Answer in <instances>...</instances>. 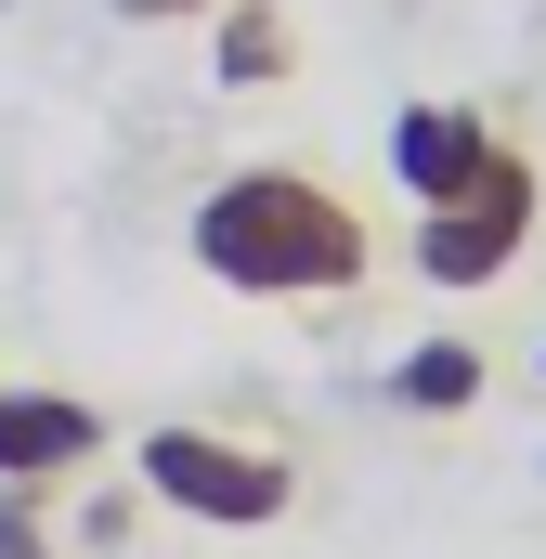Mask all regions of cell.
<instances>
[{
  "label": "cell",
  "mask_w": 546,
  "mask_h": 559,
  "mask_svg": "<svg viewBox=\"0 0 546 559\" xmlns=\"http://www.w3.org/2000/svg\"><path fill=\"white\" fill-rule=\"evenodd\" d=\"M182 248H195V274L235 286V299H352V286L378 274L365 209H352L339 182L286 169V156H261V169H222V182L195 195Z\"/></svg>",
  "instance_id": "obj_1"
},
{
  "label": "cell",
  "mask_w": 546,
  "mask_h": 559,
  "mask_svg": "<svg viewBox=\"0 0 546 559\" xmlns=\"http://www.w3.org/2000/svg\"><path fill=\"white\" fill-rule=\"evenodd\" d=\"M131 468H143V495H156V508H182V521H209V534H261V521L299 508V468H286L273 442H248V429L169 417V429H143Z\"/></svg>",
  "instance_id": "obj_2"
},
{
  "label": "cell",
  "mask_w": 546,
  "mask_h": 559,
  "mask_svg": "<svg viewBox=\"0 0 546 559\" xmlns=\"http://www.w3.org/2000/svg\"><path fill=\"white\" fill-rule=\"evenodd\" d=\"M534 209H546V182H534V156L521 143H495V169L468 182V195H442V209H416V274L429 286H495L521 248H534Z\"/></svg>",
  "instance_id": "obj_3"
},
{
  "label": "cell",
  "mask_w": 546,
  "mask_h": 559,
  "mask_svg": "<svg viewBox=\"0 0 546 559\" xmlns=\"http://www.w3.org/2000/svg\"><path fill=\"white\" fill-rule=\"evenodd\" d=\"M105 442L118 429H105V404H79V391H0V481H26V495L79 481Z\"/></svg>",
  "instance_id": "obj_4"
},
{
  "label": "cell",
  "mask_w": 546,
  "mask_h": 559,
  "mask_svg": "<svg viewBox=\"0 0 546 559\" xmlns=\"http://www.w3.org/2000/svg\"><path fill=\"white\" fill-rule=\"evenodd\" d=\"M391 169H404L416 209H442V195H468V182L495 169V118H482V105H404V118H391Z\"/></svg>",
  "instance_id": "obj_5"
},
{
  "label": "cell",
  "mask_w": 546,
  "mask_h": 559,
  "mask_svg": "<svg viewBox=\"0 0 546 559\" xmlns=\"http://www.w3.org/2000/svg\"><path fill=\"white\" fill-rule=\"evenodd\" d=\"M209 79H222V92H286V79H299V26H286L273 0H222V13H209Z\"/></svg>",
  "instance_id": "obj_6"
},
{
  "label": "cell",
  "mask_w": 546,
  "mask_h": 559,
  "mask_svg": "<svg viewBox=\"0 0 546 559\" xmlns=\"http://www.w3.org/2000/svg\"><path fill=\"white\" fill-rule=\"evenodd\" d=\"M391 404L404 417H468L482 404V338H416L404 365H391Z\"/></svg>",
  "instance_id": "obj_7"
},
{
  "label": "cell",
  "mask_w": 546,
  "mask_h": 559,
  "mask_svg": "<svg viewBox=\"0 0 546 559\" xmlns=\"http://www.w3.org/2000/svg\"><path fill=\"white\" fill-rule=\"evenodd\" d=\"M0 559H52V508L26 481H0Z\"/></svg>",
  "instance_id": "obj_8"
},
{
  "label": "cell",
  "mask_w": 546,
  "mask_h": 559,
  "mask_svg": "<svg viewBox=\"0 0 546 559\" xmlns=\"http://www.w3.org/2000/svg\"><path fill=\"white\" fill-rule=\"evenodd\" d=\"M131 26H182V13H222V0H118Z\"/></svg>",
  "instance_id": "obj_9"
}]
</instances>
